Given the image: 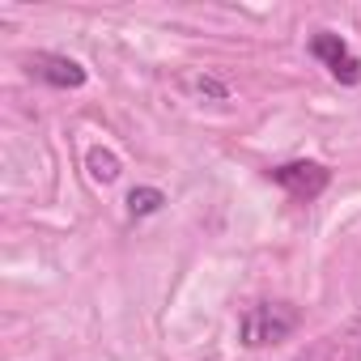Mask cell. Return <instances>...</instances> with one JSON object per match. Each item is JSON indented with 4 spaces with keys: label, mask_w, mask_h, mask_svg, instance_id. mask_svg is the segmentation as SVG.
Wrapping results in <instances>:
<instances>
[{
    "label": "cell",
    "mask_w": 361,
    "mask_h": 361,
    "mask_svg": "<svg viewBox=\"0 0 361 361\" xmlns=\"http://www.w3.org/2000/svg\"><path fill=\"white\" fill-rule=\"evenodd\" d=\"M26 68H30V77L47 81V85H56V90H81V85H85V68H81L77 60H68V56L35 51V56H26Z\"/></svg>",
    "instance_id": "4"
},
{
    "label": "cell",
    "mask_w": 361,
    "mask_h": 361,
    "mask_svg": "<svg viewBox=\"0 0 361 361\" xmlns=\"http://www.w3.org/2000/svg\"><path fill=\"white\" fill-rule=\"evenodd\" d=\"M310 56H314V60H323V64H327V73H331L340 85H357V81H361V60L353 56V47H348L340 35L319 30V35L310 39Z\"/></svg>",
    "instance_id": "2"
},
{
    "label": "cell",
    "mask_w": 361,
    "mask_h": 361,
    "mask_svg": "<svg viewBox=\"0 0 361 361\" xmlns=\"http://www.w3.org/2000/svg\"><path fill=\"white\" fill-rule=\"evenodd\" d=\"M166 204V196L157 192V188H136L132 196H128V209H132V217H149V213H157Z\"/></svg>",
    "instance_id": "6"
},
{
    "label": "cell",
    "mask_w": 361,
    "mask_h": 361,
    "mask_svg": "<svg viewBox=\"0 0 361 361\" xmlns=\"http://www.w3.org/2000/svg\"><path fill=\"white\" fill-rule=\"evenodd\" d=\"M293 327H298V310L293 306H285V302H259V306H251L243 314L238 336H243L247 348H264V344L285 340Z\"/></svg>",
    "instance_id": "1"
},
{
    "label": "cell",
    "mask_w": 361,
    "mask_h": 361,
    "mask_svg": "<svg viewBox=\"0 0 361 361\" xmlns=\"http://www.w3.org/2000/svg\"><path fill=\"white\" fill-rule=\"evenodd\" d=\"M90 174L98 178V183H115L119 178V157L106 153V149H90Z\"/></svg>",
    "instance_id": "5"
},
{
    "label": "cell",
    "mask_w": 361,
    "mask_h": 361,
    "mask_svg": "<svg viewBox=\"0 0 361 361\" xmlns=\"http://www.w3.org/2000/svg\"><path fill=\"white\" fill-rule=\"evenodd\" d=\"M272 178H276V183H281L293 200H314V196H323V188L331 183L327 166H319V161H285V166L272 170Z\"/></svg>",
    "instance_id": "3"
}]
</instances>
